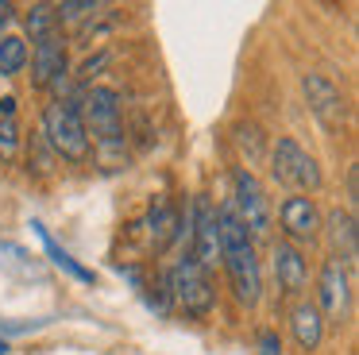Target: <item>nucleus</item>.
<instances>
[{
  "instance_id": "obj_1",
  "label": "nucleus",
  "mask_w": 359,
  "mask_h": 355,
  "mask_svg": "<svg viewBox=\"0 0 359 355\" xmlns=\"http://www.w3.org/2000/svg\"><path fill=\"white\" fill-rule=\"evenodd\" d=\"M86 135L97 143L101 154H124V135H120V93L109 85H93L78 97Z\"/></svg>"
},
{
  "instance_id": "obj_2",
  "label": "nucleus",
  "mask_w": 359,
  "mask_h": 355,
  "mask_svg": "<svg viewBox=\"0 0 359 355\" xmlns=\"http://www.w3.org/2000/svg\"><path fill=\"white\" fill-rule=\"evenodd\" d=\"M43 139H47L50 151L70 162L89 159V135H86V123H81L78 97H55L43 108Z\"/></svg>"
},
{
  "instance_id": "obj_3",
  "label": "nucleus",
  "mask_w": 359,
  "mask_h": 355,
  "mask_svg": "<svg viewBox=\"0 0 359 355\" xmlns=\"http://www.w3.org/2000/svg\"><path fill=\"white\" fill-rule=\"evenodd\" d=\"M166 293H170V301L182 313L197 316V321L209 316L212 305H217V290H212V282H209V270H205L189 251L178 255L174 267L166 270Z\"/></svg>"
},
{
  "instance_id": "obj_4",
  "label": "nucleus",
  "mask_w": 359,
  "mask_h": 355,
  "mask_svg": "<svg viewBox=\"0 0 359 355\" xmlns=\"http://www.w3.org/2000/svg\"><path fill=\"white\" fill-rule=\"evenodd\" d=\"M271 178L290 193H317L320 189V166L294 135H278V143L271 147Z\"/></svg>"
},
{
  "instance_id": "obj_5",
  "label": "nucleus",
  "mask_w": 359,
  "mask_h": 355,
  "mask_svg": "<svg viewBox=\"0 0 359 355\" xmlns=\"http://www.w3.org/2000/svg\"><path fill=\"white\" fill-rule=\"evenodd\" d=\"M228 205H232V213L240 216V224L248 228L251 243L271 236V201H266L263 182L251 174V166L232 170V201H228Z\"/></svg>"
},
{
  "instance_id": "obj_6",
  "label": "nucleus",
  "mask_w": 359,
  "mask_h": 355,
  "mask_svg": "<svg viewBox=\"0 0 359 355\" xmlns=\"http://www.w3.org/2000/svg\"><path fill=\"white\" fill-rule=\"evenodd\" d=\"M27 62H32V85L35 89H62L66 69H70V54H66V39L62 31L47 39H35V46L27 51Z\"/></svg>"
},
{
  "instance_id": "obj_7",
  "label": "nucleus",
  "mask_w": 359,
  "mask_h": 355,
  "mask_svg": "<svg viewBox=\"0 0 359 355\" xmlns=\"http://www.w3.org/2000/svg\"><path fill=\"white\" fill-rule=\"evenodd\" d=\"M189 255L205 270H212L220 262L217 205H209V197H194V205H189Z\"/></svg>"
},
{
  "instance_id": "obj_8",
  "label": "nucleus",
  "mask_w": 359,
  "mask_h": 355,
  "mask_svg": "<svg viewBox=\"0 0 359 355\" xmlns=\"http://www.w3.org/2000/svg\"><path fill=\"white\" fill-rule=\"evenodd\" d=\"M317 309H320V316L332 321V324H344L351 313V274H348V267H340L336 259H325V267H320Z\"/></svg>"
},
{
  "instance_id": "obj_9",
  "label": "nucleus",
  "mask_w": 359,
  "mask_h": 355,
  "mask_svg": "<svg viewBox=\"0 0 359 355\" xmlns=\"http://www.w3.org/2000/svg\"><path fill=\"white\" fill-rule=\"evenodd\" d=\"M278 224L286 243L302 247V243H317L320 239V208L313 197H302V193H290L278 205Z\"/></svg>"
},
{
  "instance_id": "obj_10",
  "label": "nucleus",
  "mask_w": 359,
  "mask_h": 355,
  "mask_svg": "<svg viewBox=\"0 0 359 355\" xmlns=\"http://www.w3.org/2000/svg\"><path fill=\"white\" fill-rule=\"evenodd\" d=\"M320 236H325L328 243V259H336L340 267H355V216L348 213V208H328L325 216H320Z\"/></svg>"
},
{
  "instance_id": "obj_11",
  "label": "nucleus",
  "mask_w": 359,
  "mask_h": 355,
  "mask_svg": "<svg viewBox=\"0 0 359 355\" xmlns=\"http://www.w3.org/2000/svg\"><path fill=\"white\" fill-rule=\"evenodd\" d=\"M271 267H274V282H278V290L286 297H297L305 290V282H309V262H305L302 247L286 243V239H278L271 247Z\"/></svg>"
},
{
  "instance_id": "obj_12",
  "label": "nucleus",
  "mask_w": 359,
  "mask_h": 355,
  "mask_svg": "<svg viewBox=\"0 0 359 355\" xmlns=\"http://www.w3.org/2000/svg\"><path fill=\"white\" fill-rule=\"evenodd\" d=\"M302 89H305V100H309L313 116H317L325 128H340L344 123V93L336 89L325 74H305Z\"/></svg>"
},
{
  "instance_id": "obj_13",
  "label": "nucleus",
  "mask_w": 359,
  "mask_h": 355,
  "mask_svg": "<svg viewBox=\"0 0 359 355\" xmlns=\"http://www.w3.org/2000/svg\"><path fill=\"white\" fill-rule=\"evenodd\" d=\"M290 332H294L302 351H317L320 340H325V316H320V309L313 301H297L294 313H290Z\"/></svg>"
},
{
  "instance_id": "obj_14",
  "label": "nucleus",
  "mask_w": 359,
  "mask_h": 355,
  "mask_svg": "<svg viewBox=\"0 0 359 355\" xmlns=\"http://www.w3.org/2000/svg\"><path fill=\"white\" fill-rule=\"evenodd\" d=\"M32 232L39 236L43 251H47V259L55 262V267H62L66 274H70V278H78V282H97V274H93V270H89V267H81V262L74 259V255L66 251V247H58V243H55V236H50V232L43 228V220H32Z\"/></svg>"
},
{
  "instance_id": "obj_15",
  "label": "nucleus",
  "mask_w": 359,
  "mask_h": 355,
  "mask_svg": "<svg viewBox=\"0 0 359 355\" xmlns=\"http://www.w3.org/2000/svg\"><path fill=\"white\" fill-rule=\"evenodd\" d=\"M147 228H151V243H155V251H166V247L182 236V232H178V216H174V208L166 205V201H158V205L151 208Z\"/></svg>"
},
{
  "instance_id": "obj_16",
  "label": "nucleus",
  "mask_w": 359,
  "mask_h": 355,
  "mask_svg": "<svg viewBox=\"0 0 359 355\" xmlns=\"http://www.w3.org/2000/svg\"><path fill=\"white\" fill-rule=\"evenodd\" d=\"M27 69V43L20 35H0V77H16Z\"/></svg>"
},
{
  "instance_id": "obj_17",
  "label": "nucleus",
  "mask_w": 359,
  "mask_h": 355,
  "mask_svg": "<svg viewBox=\"0 0 359 355\" xmlns=\"http://www.w3.org/2000/svg\"><path fill=\"white\" fill-rule=\"evenodd\" d=\"M27 31H32V39H47V35H55V31H62L58 20H55V8L35 4L32 12H27Z\"/></svg>"
},
{
  "instance_id": "obj_18",
  "label": "nucleus",
  "mask_w": 359,
  "mask_h": 355,
  "mask_svg": "<svg viewBox=\"0 0 359 355\" xmlns=\"http://www.w3.org/2000/svg\"><path fill=\"white\" fill-rule=\"evenodd\" d=\"M93 12H101V4H93V0H66V4L55 8V20H58V27H62V23H81V20H89Z\"/></svg>"
},
{
  "instance_id": "obj_19",
  "label": "nucleus",
  "mask_w": 359,
  "mask_h": 355,
  "mask_svg": "<svg viewBox=\"0 0 359 355\" xmlns=\"http://www.w3.org/2000/svg\"><path fill=\"white\" fill-rule=\"evenodd\" d=\"M20 151V123L16 116H0V159H12Z\"/></svg>"
},
{
  "instance_id": "obj_20",
  "label": "nucleus",
  "mask_w": 359,
  "mask_h": 355,
  "mask_svg": "<svg viewBox=\"0 0 359 355\" xmlns=\"http://www.w3.org/2000/svg\"><path fill=\"white\" fill-rule=\"evenodd\" d=\"M259 355H282V336L274 328L259 332Z\"/></svg>"
},
{
  "instance_id": "obj_21",
  "label": "nucleus",
  "mask_w": 359,
  "mask_h": 355,
  "mask_svg": "<svg viewBox=\"0 0 359 355\" xmlns=\"http://www.w3.org/2000/svg\"><path fill=\"white\" fill-rule=\"evenodd\" d=\"M355 201H359V170L351 166L348 170V205L355 208ZM351 208H348V213H351Z\"/></svg>"
},
{
  "instance_id": "obj_22",
  "label": "nucleus",
  "mask_w": 359,
  "mask_h": 355,
  "mask_svg": "<svg viewBox=\"0 0 359 355\" xmlns=\"http://www.w3.org/2000/svg\"><path fill=\"white\" fill-rule=\"evenodd\" d=\"M12 20H16V8H12L8 0H0V35H4V27H8Z\"/></svg>"
},
{
  "instance_id": "obj_23",
  "label": "nucleus",
  "mask_w": 359,
  "mask_h": 355,
  "mask_svg": "<svg viewBox=\"0 0 359 355\" xmlns=\"http://www.w3.org/2000/svg\"><path fill=\"white\" fill-rule=\"evenodd\" d=\"M4 351H8V340H4V336H0V355H4Z\"/></svg>"
}]
</instances>
